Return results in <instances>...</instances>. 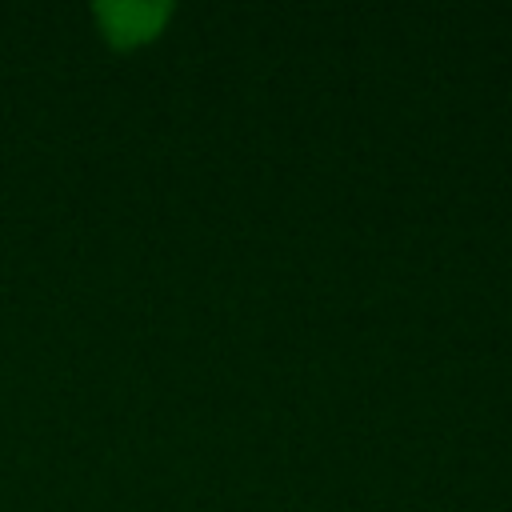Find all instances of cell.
<instances>
[{"instance_id": "cell-1", "label": "cell", "mask_w": 512, "mask_h": 512, "mask_svg": "<svg viewBox=\"0 0 512 512\" xmlns=\"http://www.w3.org/2000/svg\"><path fill=\"white\" fill-rule=\"evenodd\" d=\"M172 16H176L172 0H96L92 4L96 32L116 52H136L160 40Z\"/></svg>"}]
</instances>
